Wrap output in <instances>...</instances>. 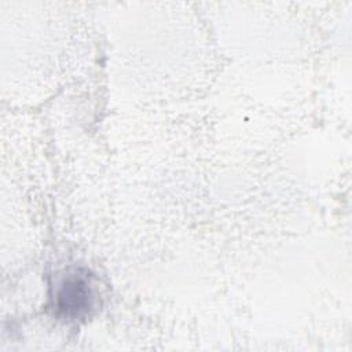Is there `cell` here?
<instances>
[{
  "label": "cell",
  "mask_w": 352,
  "mask_h": 352,
  "mask_svg": "<svg viewBox=\"0 0 352 352\" xmlns=\"http://www.w3.org/2000/svg\"><path fill=\"white\" fill-rule=\"evenodd\" d=\"M92 304V290L89 280L80 275L72 274L66 278L58 292V308L67 316L85 314Z\"/></svg>",
  "instance_id": "1"
}]
</instances>
